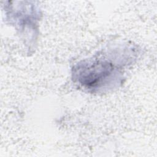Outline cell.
Segmentation results:
<instances>
[{"label":"cell","mask_w":157,"mask_h":157,"mask_svg":"<svg viewBox=\"0 0 157 157\" xmlns=\"http://www.w3.org/2000/svg\"><path fill=\"white\" fill-rule=\"evenodd\" d=\"M79 82L86 88H100L109 83L115 73L114 66L105 61H94L80 64L76 70Z\"/></svg>","instance_id":"obj_1"}]
</instances>
